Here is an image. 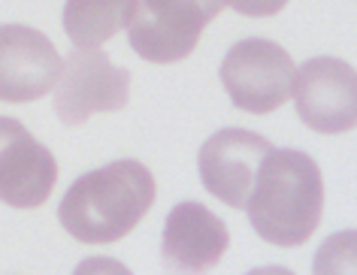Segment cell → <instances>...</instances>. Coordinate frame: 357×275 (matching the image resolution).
I'll return each mask as SVG.
<instances>
[{
  "label": "cell",
  "instance_id": "obj_1",
  "mask_svg": "<svg viewBox=\"0 0 357 275\" xmlns=\"http://www.w3.org/2000/svg\"><path fill=\"white\" fill-rule=\"evenodd\" d=\"M245 212L264 242L279 248L303 245L324 215V182L318 164L297 148H273L255 175Z\"/></svg>",
  "mask_w": 357,
  "mask_h": 275
},
{
  "label": "cell",
  "instance_id": "obj_2",
  "mask_svg": "<svg viewBox=\"0 0 357 275\" xmlns=\"http://www.w3.org/2000/svg\"><path fill=\"white\" fill-rule=\"evenodd\" d=\"M155 194V175L139 161H115L70 184L58 221L85 245L119 242L149 215Z\"/></svg>",
  "mask_w": 357,
  "mask_h": 275
},
{
  "label": "cell",
  "instance_id": "obj_3",
  "mask_svg": "<svg viewBox=\"0 0 357 275\" xmlns=\"http://www.w3.org/2000/svg\"><path fill=\"white\" fill-rule=\"evenodd\" d=\"M225 0H142L128 24L130 49L149 64H176L197 49Z\"/></svg>",
  "mask_w": 357,
  "mask_h": 275
},
{
  "label": "cell",
  "instance_id": "obj_4",
  "mask_svg": "<svg viewBox=\"0 0 357 275\" xmlns=\"http://www.w3.org/2000/svg\"><path fill=\"white\" fill-rule=\"evenodd\" d=\"M291 55L273 40H239L221 61V85L236 109L270 115L291 100L294 88Z\"/></svg>",
  "mask_w": 357,
  "mask_h": 275
},
{
  "label": "cell",
  "instance_id": "obj_5",
  "mask_svg": "<svg viewBox=\"0 0 357 275\" xmlns=\"http://www.w3.org/2000/svg\"><path fill=\"white\" fill-rule=\"evenodd\" d=\"M52 91L58 118L70 127H79L91 115H109L128 106L130 73L97 49H73L61 61V73Z\"/></svg>",
  "mask_w": 357,
  "mask_h": 275
},
{
  "label": "cell",
  "instance_id": "obj_6",
  "mask_svg": "<svg viewBox=\"0 0 357 275\" xmlns=\"http://www.w3.org/2000/svg\"><path fill=\"white\" fill-rule=\"evenodd\" d=\"M300 121L315 133H348L357 124V76L348 61L312 58L306 61L291 88Z\"/></svg>",
  "mask_w": 357,
  "mask_h": 275
},
{
  "label": "cell",
  "instance_id": "obj_7",
  "mask_svg": "<svg viewBox=\"0 0 357 275\" xmlns=\"http://www.w3.org/2000/svg\"><path fill=\"white\" fill-rule=\"evenodd\" d=\"M270 152L273 143L261 133L225 127L200 148V182L206 184L212 197L227 203L230 209H245L248 194L255 188V175Z\"/></svg>",
  "mask_w": 357,
  "mask_h": 275
},
{
  "label": "cell",
  "instance_id": "obj_8",
  "mask_svg": "<svg viewBox=\"0 0 357 275\" xmlns=\"http://www.w3.org/2000/svg\"><path fill=\"white\" fill-rule=\"evenodd\" d=\"M58 182V161L22 121L0 115V203L40 209Z\"/></svg>",
  "mask_w": 357,
  "mask_h": 275
},
{
  "label": "cell",
  "instance_id": "obj_9",
  "mask_svg": "<svg viewBox=\"0 0 357 275\" xmlns=\"http://www.w3.org/2000/svg\"><path fill=\"white\" fill-rule=\"evenodd\" d=\"M61 55L46 33L0 24V103H33L58 82Z\"/></svg>",
  "mask_w": 357,
  "mask_h": 275
},
{
  "label": "cell",
  "instance_id": "obj_10",
  "mask_svg": "<svg viewBox=\"0 0 357 275\" xmlns=\"http://www.w3.org/2000/svg\"><path fill=\"white\" fill-rule=\"evenodd\" d=\"M230 245L225 221L203 206V203H178L167 215L160 257L167 269L176 272H200L212 269Z\"/></svg>",
  "mask_w": 357,
  "mask_h": 275
},
{
  "label": "cell",
  "instance_id": "obj_11",
  "mask_svg": "<svg viewBox=\"0 0 357 275\" xmlns=\"http://www.w3.org/2000/svg\"><path fill=\"white\" fill-rule=\"evenodd\" d=\"M139 0H67L64 31L76 49H100L115 33L128 31Z\"/></svg>",
  "mask_w": 357,
  "mask_h": 275
},
{
  "label": "cell",
  "instance_id": "obj_12",
  "mask_svg": "<svg viewBox=\"0 0 357 275\" xmlns=\"http://www.w3.org/2000/svg\"><path fill=\"white\" fill-rule=\"evenodd\" d=\"M225 6L236 10L239 15H248V19H266V15L282 13L288 0H225Z\"/></svg>",
  "mask_w": 357,
  "mask_h": 275
}]
</instances>
